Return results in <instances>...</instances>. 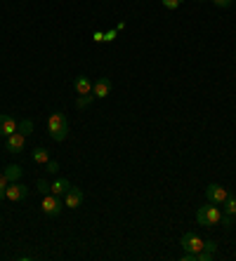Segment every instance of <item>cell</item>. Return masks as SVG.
Segmentation results:
<instances>
[{
  "instance_id": "7",
  "label": "cell",
  "mask_w": 236,
  "mask_h": 261,
  "mask_svg": "<svg viewBox=\"0 0 236 261\" xmlns=\"http://www.w3.org/2000/svg\"><path fill=\"white\" fill-rule=\"evenodd\" d=\"M83 191L76 188V186H71L69 191H66V196H64V207H69V210H78L80 205H83Z\"/></svg>"
},
{
  "instance_id": "5",
  "label": "cell",
  "mask_w": 236,
  "mask_h": 261,
  "mask_svg": "<svg viewBox=\"0 0 236 261\" xmlns=\"http://www.w3.org/2000/svg\"><path fill=\"white\" fill-rule=\"evenodd\" d=\"M227 188L220 184H210L208 188H205V198H208V202H213V205H222L224 200H227Z\"/></svg>"
},
{
  "instance_id": "19",
  "label": "cell",
  "mask_w": 236,
  "mask_h": 261,
  "mask_svg": "<svg viewBox=\"0 0 236 261\" xmlns=\"http://www.w3.org/2000/svg\"><path fill=\"white\" fill-rule=\"evenodd\" d=\"M203 252H208V254H213V257H215V252H218V243H215V240H205Z\"/></svg>"
},
{
  "instance_id": "14",
  "label": "cell",
  "mask_w": 236,
  "mask_h": 261,
  "mask_svg": "<svg viewBox=\"0 0 236 261\" xmlns=\"http://www.w3.org/2000/svg\"><path fill=\"white\" fill-rule=\"evenodd\" d=\"M2 174L7 177V181H19V179H21V174H24V169L19 167V165H7Z\"/></svg>"
},
{
  "instance_id": "12",
  "label": "cell",
  "mask_w": 236,
  "mask_h": 261,
  "mask_svg": "<svg viewBox=\"0 0 236 261\" xmlns=\"http://www.w3.org/2000/svg\"><path fill=\"white\" fill-rule=\"evenodd\" d=\"M69 188H71V181L62 177V179H57L54 184H50V193H54V196H59V198H62V196H66V191H69Z\"/></svg>"
},
{
  "instance_id": "17",
  "label": "cell",
  "mask_w": 236,
  "mask_h": 261,
  "mask_svg": "<svg viewBox=\"0 0 236 261\" xmlns=\"http://www.w3.org/2000/svg\"><path fill=\"white\" fill-rule=\"evenodd\" d=\"M17 132H21L24 137H29V134L33 132V123H31V120H21V123H19V127H17Z\"/></svg>"
},
{
  "instance_id": "25",
  "label": "cell",
  "mask_w": 236,
  "mask_h": 261,
  "mask_svg": "<svg viewBox=\"0 0 236 261\" xmlns=\"http://www.w3.org/2000/svg\"><path fill=\"white\" fill-rule=\"evenodd\" d=\"M113 35H116V31H109V33H104V40H113Z\"/></svg>"
},
{
  "instance_id": "20",
  "label": "cell",
  "mask_w": 236,
  "mask_h": 261,
  "mask_svg": "<svg viewBox=\"0 0 236 261\" xmlns=\"http://www.w3.org/2000/svg\"><path fill=\"white\" fill-rule=\"evenodd\" d=\"M161 5H163L165 10H177V7L182 5V0H161Z\"/></svg>"
},
{
  "instance_id": "26",
  "label": "cell",
  "mask_w": 236,
  "mask_h": 261,
  "mask_svg": "<svg viewBox=\"0 0 236 261\" xmlns=\"http://www.w3.org/2000/svg\"><path fill=\"white\" fill-rule=\"evenodd\" d=\"M199 2H205V0H199Z\"/></svg>"
},
{
  "instance_id": "15",
  "label": "cell",
  "mask_w": 236,
  "mask_h": 261,
  "mask_svg": "<svg viewBox=\"0 0 236 261\" xmlns=\"http://www.w3.org/2000/svg\"><path fill=\"white\" fill-rule=\"evenodd\" d=\"M222 205H224V214L236 216V196H227V200Z\"/></svg>"
},
{
  "instance_id": "8",
  "label": "cell",
  "mask_w": 236,
  "mask_h": 261,
  "mask_svg": "<svg viewBox=\"0 0 236 261\" xmlns=\"http://www.w3.org/2000/svg\"><path fill=\"white\" fill-rule=\"evenodd\" d=\"M24 146H26V137L21 132H15L5 139V151H10V153H21Z\"/></svg>"
},
{
  "instance_id": "23",
  "label": "cell",
  "mask_w": 236,
  "mask_h": 261,
  "mask_svg": "<svg viewBox=\"0 0 236 261\" xmlns=\"http://www.w3.org/2000/svg\"><path fill=\"white\" fill-rule=\"evenodd\" d=\"M220 224H222V226H224V228H229V226L234 224V216H229V214H222Z\"/></svg>"
},
{
  "instance_id": "21",
  "label": "cell",
  "mask_w": 236,
  "mask_h": 261,
  "mask_svg": "<svg viewBox=\"0 0 236 261\" xmlns=\"http://www.w3.org/2000/svg\"><path fill=\"white\" fill-rule=\"evenodd\" d=\"M7 177L5 174H0V200H5V193H7Z\"/></svg>"
},
{
  "instance_id": "16",
  "label": "cell",
  "mask_w": 236,
  "mask_h": 261,
  "mask_svg": "<svg viewBox=\"0 0 236 261\" xmlns=\"http://www.w3.org/2000/svg\"><path fill=\"white\" fill-rule=\"evenodd\" d=\"M94 101V94H78V99H76V106L78 108H88L90 104Z\"/></svg>"
},
{
  "instance_id": "22",
  "label": "cell",
  "mask_w": 236,
  "mask_h": 261,
  "mask_svg": "<svg viewBox=\"0 0 236 261\" xmlns=\"http://www.w3.org/2000/svg\"><path fill=\"white\" fill-rule=\"evenodd\" d=\"M45 169L50 172V174H57V172H59V163H57V160H50V163L45 165Z\"/></svg>"
},
{
  "instance_id": "1",
  "label": "cell",
  "mask_w": 236,
  "mask_h": 261,
  "mask_svg": "<svg viewBox=\"0 0 236 261\" xmlns=\"http://www.w3.org/2000/svg\"><path fill=\"white\" fill-rule=\"evenodd\" d=\"M47 134L54 141H64L69 137V120H66L64 113H59V111L50 113V118H47Z\"/></svg>"
},
{
  "instance_id": "10",
  "label": "cell",
  "mask_w": 236,
  "mask_h": 261,
  "mask_svg": "<svg viewBox=\"0 0 236 261\" xmlns=\"http://www.w3.org/2000/svg\"><path fill=\"white\" fill-rule=\"evenodd\" d=\"M92 94L94 99H107L111 94V80L109 78H99L97 82H92Z\"/></svg>"
},
{
  "instance_id": "13",
  "label": "cell",
  "mask_w": 236,
  "mask_h": 261,
  "mask_svg": "<svg viewBox=\"0 0 236 261\" xmlns=\"http://www.w3.org/2000/svg\"><path fill=\"white\" fill-rule=\"evenodd\" d=\"M33 163H38V165H47L52 158H50V151L43 148V146H38V148H33Z\"/></svg>"
},
{
  "instance_id": "6",
  "label": "cell",
  "mask_w": 236,
  "mask_h": 261,
  "mask_svg": "<svg viewBox=\"0 0 236 261\" xmlns=\"http://www.w3.org/2000/svg\"><path fill=\"white\" fill-rule=\"evenodd\" d=\"M26 196H29V188H26V186H21L19 181H10V184H7L5 198L10 200V202H21Z\"/></svg>"
},
{
  "instance_id": "4",
  "label": "cell",
  "mask_w": 236,
  "mask_h": 261,
  "mask_svg": "<svg viewBox=\"0 0 236 261\" xmlns=\"http://www.w3.org/2000/svg\"><path fill=\"white\" fill-rule=\"evenodd\" d=\"M203 243L205 240L199 235V233H184L180 245L184 247V252H201V249H203Z\"/></svg>"
},
{
  "instance_id": "2",
  "label": "cell",
  "mask_w": 236,
  "mask_h": 261,
  "mask_svg": "<svg viewBox=\"0 0 236 261\" xmlns=\"http://www.w3.org/2000/svg\"><path fill=\"white\" fill-rule=\"evenodd\" d=\"M220 219H222L220 207L213 205V202H208L205 207H199V212H196V221L201 226H215V224H220Z\"/></svg>"
},
{
  "instance_id": "11",
  "label": "cell",
  "mask_w": 236,
  "mask_h": 261,
  "mask_svg": "<svg viewBox=\"0 0 236 261\" xmlns=\"http://www.w3.org/2000/svg\"><path fill=\"white\" fill-rule=\"evenodd\" d=\"M73 87H76L78 94H92V82H90V78H85V76L76 78L73 80Z\"/></svg>"
},
{
  "instance_id": "3",
  "label": "cell",
  "mask_w": 236,
  "mask_h": 261,
  "mask_svg": "<svg viewBox=\"0 0 236 261\" xmlns=\"http://www.w3.org/2000/svg\"><path fill=\"white\" fill-rule=\"evenodd\" d=\"M40 207H43V214H47V216L62 214V198H59V196H54V193H45Z\"/></svg>"
},
{
  "instance_id": "9",
  "label": "cell",
  "mask_w": 236,
  "mask_h": 261,
  "mask_svg": "<svg viewBox=\"0 0 236 261\" xmlns=\"http://www.w3.org/2000/svg\"><path fill=\"white\" fill-rule=\"evenodd\" d=\"M19 123H17L12 115H5V113H0V137H10V134H15Z\"/></svg>"
},
{
  "instance_id": "18",
  "label": "cell",
  "mask_w": 236,
  "mask_h": 261,
  "mask_svg": "<svg viewBox=\"0 0 236 261\" xmlns=\"http://www.w3.org/2000/svg\"><path fill=\"white\" fill-rule=\"evenodd\" d=\"M36 188H38L40 196H45V193H50V181H47V179H38V181H36Z\"/></svg>"
},
{
  "instance_id": "24",
  "label": "cell",
  "mask_w": 236,
  "mask_h": 261,
  "mask_svg": "<svg viewBox=\"0 0 236 261\" xmlns=\"http://www.w3.org/2000/svg\"><path fill=\"white\" fill-rule=\"evenodd\" d=\"M232 2L234 0H213V5H218V7H232Z\"/></svg>"
},
{
  "instance_id": "27",
  "label": "cell",
  "mask_w": 236,
  "mask_h": 261,
  "mask_svg": "<svg viewBox=\"0 0 236 261\" xmlns=\"http://www.w3.org/2000/svg\"><path fill=\"white\" fill-rule=\"evenodd\" d=\"M234 57H236V54H234Z\"/></svg>"
}]
</instances>
